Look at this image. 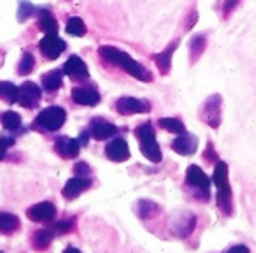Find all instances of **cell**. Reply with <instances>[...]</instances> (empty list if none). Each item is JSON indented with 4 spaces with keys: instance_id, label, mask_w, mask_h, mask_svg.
<instances>
[{
    "instance_id": "obj_7",
    "label": "cell",
    "mask_w": 256,
    "mask_h": 253,
    "mask_svg": "<svg viewBox=\"0 0 256 253\" xmlns=\"http://www.w3.org/2000/svg\"><path fill=\"white\" fill-rule=\"evenodd\" d=\"M65 48H67L65 41L62 39V37H58L56 34H46V37L39 43L40 53H42L48 60L58 58L65 51Z\"/></svg>"
},
{
    "instance_id": "obj_40",
    "label": "cell",
    "mask_w": 256,
    "mask_h": 253,
    "mask_svg": "<svg viewBox=\"0 0 256 253\" xmlns=\"http://www.w3.org/2000/svg\"><path fill=\"white\" fill-rule=\"evenodd\" d=\"M64 253H81V251H79V249L78 248H72V246H68V248L67 249H65V251Z\"/></svg>"
},
{
    "instance_id": "obj_32",
    "label": "cell",
    "mask_w": 256,
    "mask_h": 253,
    "mask_svg": "<svg viewBox=\"0 0 256 253\" xmlns=\"http://www.w3.org/2000/svg\"><path fill=\"white\" fill-rule=\"evenodd\" d=\"M36 15V6L32 4V2H28V0H22L20 2V8H18V20L20 22H26V20L30 18V16Z\"/></svg>"
},
{
    "instance_id": "obj_22",
    "label": "cell",
    "mask_w": 256,
    "mask_h": 253,
    "mask_svg": "<svg viewBox=\"0 0 256 253\" xmlns=\"http://www.w3.org/2000/svg\"><path fill=\"white\" fill-rule=\"evenodd\" d=\"M53 242V230L50 228H39V230L34 232L32 235V246L37 251H44L48 249Z\"/></svg>"
},
{
    "instance_id": "obj_8",
    "label": "cell",
    "mask_w": 256,
    "mask_h": 253,
    "mask_svg": "<svg viewBox=\"0 0 256 253\" xmlns=\"http://www.w3.org/2000/svg\"><path fill=\"white\" fill-rule=\"evenodd\" d=\"M40 99H42V90L39 85H36L34 81H26L20 86V100L23 107L26 109H34V107L39 106Z\"/></svg>"
},
{
    "instance_id": "obj_2",
    "label": "cell",
    "mask_w": 256,
    "mask_h": 253,
    "mask_svg": "<svg viewBox=\"0 0 256 253\" xmlns=\"http://www.w3.org/2000/svg\"><path fill=\"white\" fill-rule=\"evenodd\" d=\"M212 183L218 188V206L226 216L234 214V197H232L230 181H228V164L220 160L214 165Z\"/></svg>"
},
{
    "instance_id": "obj_10",
    "label": "cell",
    "mask_w": 256,
    "mask_h": 253,
    "mask_svg": "<svg viewBox=\"0 0 256 253\" xmlns=\"http://www.w3.org/2000/svg\"><path fill=\"white\" fill-rule=\"evenodd\" d=\"M28 218L36 223H48V221H53L56 216V206L53 202H39L34 204L28 211H26Z\"/></svg>"
},
{
    "instance_id": "obj_31",
    "label": "cell",
    "mask_w": 256,
    "mask_h": 253,
    "mask_svg": "<svg viewBox=\"0 0 256 253\" xmlns=\"http://www.w3.org/2000/svg\"><path fill=\"white\" fill-rule=\"evenodd\" d=\"M34 67H36V58H34V55L30 53V51H26L18 65V74H22V76L30 74V72L34 71Z\"/></svg>"
},
{
    "instance_id": "obj_5",
    "label": "cell",
    "mask_w": 256,
    "mask_h": 253,
    "mask_svg": "<svg viewBox=\"0 0 256 253\" xmlns=\"http://www.w3.org/2000/svg\"><path fill=\"white\" fill-rule=\"evenodd\" d=\"M67 121V111L60 106H50L42 109L34 120V129L44 132H56Z\"/></svg>"
},
{
    "instance_id": "obj_37",
    "label": "cell",
    "mask_w": 256,
    "mask_h": 253,
    "mask_svg": "<svg viewBox=\"0 0 256 253\" xmlns=\"http://www.w3.org/2000/svg\"><path fill=\"white\" fill-rule=\"evenodd\" d=\"M74 171H76V174H78V176H82V178H88L90 172H92V169H90V165L86 164V162H79V164H76Z\"/></svg>"
},
{
    "instance_id": "obj_6",
    "label": "cell",
    "mask_w": 256,
    "mask_h": 253,
    "mask_svg": "<svg viewBox=\"0 0 256 253\" xmlns=\"http://www.w3.org/2000/svg\"><path fill=\"white\" fill-rule=\"evenodd\" d=\"M200 120L210 129H220L223 120V97L220 93H212L206 99L202 109H200Z\"/></svg>"
},
{
    "instance_id": "obj_34",
    "label": "cell",
    "mask_w": 256,
    "mask_h": 253,
    "mask_svg": "<svg viewBox=\"0 0 256 253\" xmlns=\"http://www.w3.org/2000/svg\"><path fill=\"white\" fill-rule=\"evenodd\" d=\"M204 158H206V162L214 164V165L220 162V158H218V151H216V148H214L212 143H207V148H206V151H204Z\"/></svg>"
},
{
    "instance_id": "obj_24",
    "label": "cell",
    "mask_w": 256,
    "mask_h": 253,
    "mask_svg": "<svg viewBox=\"0 0 256 253\" xmlns=\"http://www.w3.org/2000/svg\"><path fill=\"white\" fill-rule=\"evenodd\" d=\"M20 218L12 213H0V234L11 235L20 228Z\"/></svg>"
},
{
    "instance_id": "obj_29",
    "label": "cell",
    "mask_w": 256,
    "mask_h": 253,
    "mask_svg": "<svg viewBox=\"0 0 256 253\" xmlns=\"http://www.w3.org/2000/svg\"><path fill=\"white\" fill-rule=\"evenodd\" d=\"M240 4H242V0H220V6H218V9H220L221 18L228 20L235 11H237Z\"/></svg>"
},
{
    "instance_id": "obj_13",
    "label": "cell",
    "mask_w": 256,
    "mask_h": 253,
    "mask_svg": "<svg viewBox=\"0 0 256 253\" xmlns=\"http://www.w3.org/2000/svg\"><path fill=\"white\" fill-rule=\"evenodd\" d=\"M196 148H198V139H196V136L188 134V132L179 134V136L172 141V150H174L176 153L182 155V157H192V155H195Z\"/></svg>"
},
{
    "instance_id": "obj_12",
    "label": "cell",
    "mask_w": 256,
    "mask_h": 253,
    "mask_svg": "<svg viewBox=\"0 0 256 253\" xmlns=\"http://www.w3.org/2000/svg\"><path fill=\"white\" fill-rule=\"evenodd\" d=\"M116 132H118V127L114 123H110V121H107L106 118H93L90 121V134L96 141L110 139L112 136H116Z\"/></svg>"
},
{
    "instance_id": "obj_26",
    "label": "cell",
    "mask_w": 256,
    "mask_h": 253,
    "mask_svg": "<svg viewBox=\"0 0 256 253\" xmlns=\"http://www.w3.org/2000/svg\"><path fill=\"white\" fill-rule=\"evenodd\" d=\"M0 121H2V125H4L6 130H9V132H18L23 125L22 116H20L18 113H14V111H6V113L0 116Z\"/></svg>"
},
{
    "instance_id": "obj_41",
    "label": "cell",
    "mask_w": 256,
    "mask_h": 253,
    "mask_svg": "<svg viewBox=\"0 0 256 253\" xmlns=\"http://www.w3.org/2000/svg\"><path fill=\"white\" fill-rule=\"evenodd\" d=\"M0 253H2V251H0Z\"/></svg>"
},
{
    "instance_id": "obj_20",
    "label": "cell",
    "mask_w": 256,
    "mask_h": 253,
    "mask_svg": "<svg viewBox=\"0 0 256 253\" xmlns=\"http://www.w3.org/2000/svg\"><path fill=\"white\" fill-rule=\"evenodd\" d=\"M207 50V34H196L190 41V60L192 64H196Z\"/></svg>"
},
{
    "instance_id": "obj_3",
    "label": "cell",
    "mask_w": 256,
    "mask_h": 253,
    "mask_svg": "<svg viewBox=\"0 0 256 253\" xmlns=\"http://www.w3.org/2000/svg\"><path fill=\"white\" fill-rule=\"evenodd\" d=\"M136 136H137V139L140 141V151H142L144 157L153 162V164H160L164 155H162L160 144H158V141H156L153 123L146 121V123L139 125L136 130Z\"/></svg>"
},
{
    "instance_id": "obj_9",
    "label": "cell",
    "mask_w": 256,
    "mask_h": 253,
    "mask_svg": "<svg viewBox=\"0 0 256 253\" xmlns=\"http://www.w3.org/2000/svg\"><path fill=\"white\" fill-rule=\"evenodd\" d=\"M116 109L120 114H139V113H148L151 109V104L144 99H136V97H121L116 102Z\"/></svg>"
},
{
    "instance_id": "obj_11",
    "label": "cell",
    "mask_w": 256,
    "mask_h": 253,
    "mask_svg": "<svg viewBox=\"0 0 256 253\" xmlns=\"http://www.w3.org/2000/svg\"><path fill=\"white\" fill-rule=\"evenodd\" d=\"M72 99L79 106H96L100 102V92L93 85L76 86L72 90Z\"/></svg>"
},
{
    "instance_id": "obj_33",
    "label": "cell",
    "mask_w": 256,
    "mask_h": 253,
    "mask_svg": "<svg viewBox=\"0 0 256 253\" xmlns=\"http://www.w3.org/2000/svg\"><path fill=\"white\" fill-rule=\"evenodd\" d=\"M76 227V218H68V220H62L54 225V230L53 232H58V234H67V232H72Z\"/></svg>"
},
{
    "instance_id": "obj_18",
    "label": "cell",
    "mask_w": 256,
    "mask_h": 253,
    "mask_svg": "<svg viewBox=\"0 0 256 253\" xmlns=\"http://www.w3.org/2000/svg\"><path fill=\"white\" fill-rule=\"evenodd\" d=\"M195 227H196V216L192 213H186V214H182V216L179 218L174 225H172V232H174L178 237L184 239V237H190V235L193 234Z\"/></svg>"
},
{
    "instance_id": "obj_35",
    "label": "cell",
    "mask_w": 256,
    "mask_h": 253,
    "mask_svg": "<svg viewBox=\"0 0 256 253\" xmlns=\"http://www.w3.org/2000/svg\"><path fill=\"white\" fill-rule=\"evenodd\" d=\"M196 22H198V11H196V8H192L190 15L186 16V23H184L186 30H192L196 25Z\"/></svg>"
},
{
    "instance_id": "obj_30",
    "label": "cell",
    "mask_w": 256,
    "mask_h": 253,
    "mask_svg": "<svg viewBox=\"0 0 256 253\" xmlns=\"http://www.w3.org/2000/svg\"><path fill=\"white\" fill-rule=\"evenodd\" d=\"M67 32L70 34V36L81 37V36H84V34L88 32V29H86V23L82 22L81 18L74 16V18H70L67 22Z\"/></svg>"
},
{
    "instance_id": "obj_16",
    "label": "cell",
    "mask_w": 256,
    "mask_h": 253,
    "mask_svg": "<svg viewBox=\"0 0 256 253\" xmlns=\"http://www.w3.org/2000/svg\"><path fill=\"white\" fill-rule=\"evenodd\" d=\"M90 186H92V179H90V178H82V176H76V178L68 179V181L65 183L62 193H64L65 199L74 200V199H78V197L81 195L82 192H86Z\"/></svg>"
},
{
    "instance_id": "obj_36",
    "label": "cell",
    "mask_w": 256,
    "mask_h": 253,
    "mask_svg": "<svg viewBox=\"0 0 256 253\" xmlns=\"http://www.w3.org/2000/svg\"><path fill=\"white\" fill-rule=\"evenodd\" d=\"M12 144H14V139H11V137H2V136H0V160H4L6 151H8V148L12 146Z\"/></svg>"
},
{
    "instance_id": "obj_23",
    "label": "cell",
    "mask_w": 256,
    "mask_h": 253,
    "mask_svg": "<svg viewBox=\"0 0 256 253\" xmlns=\"http://www.w3.org/2000/svg\"><path fill=\"white\" fill-rule=\"evenodd\" d=\"M37 27L46 34H56L58 32V20L51 15L50 9H40Z\"/></svg>"
},
{
    "instance_id": "obj_38",
    "label": "cell",
    "mask_w": 256,
    "mask_h": 253,
    "mask_svg": "<svg viewBox=\"0 0 256 253\" xmlns=\"http://www.w3.org/2000/svg\"><path fill=\"white\" fill-rule=\"evenodd\" d=\"M224 253H251V249L244 244H235V246H232V248H228Z\"/></svg>"
},
{
    "instance_id": "obj_15",
    "label": "cell",
    "mask_w": 256,
    "mask_h": 253,
    "mask_svg": "<svg viewBox=\"0 0 256 253\" xmlns=\"http://www.w3.org/2000/svg\"><path fill=\"white\" fill-rule=\"evenodd\" d=\"M54 150L62 158H76L81 151V144L78 139H72L68 136H60L54 141Z\"/></svg>"
},
{
    "instance_id": "obj_1",
    "label": "cell",
    "mask_w": 256,
    "mask_h": 253,
    "mask_svg": "<svg viewBox=\"0 0 256 253\" xmlns=\"http://www.w3.org/2000/svg\"><path fill=\"white\" fill-rule=\"evenodd\" d=\"M98 53L106 62H110V64L121 67L130 76H134L136 79H139V81H146V83L153 81V74H151V72L148 71L142 64H139L137 60H134V58L128 53H124V51L118 50V48H114V46H100Z\"/></svg>"
},
{
    "instance_id": "obj_25",
    "label": "cell",
    "mask_w": 256,
    "mask_h": 253,
    "mask_svg": "<svg viewBox=\"0 0 256 253\" xmlns=\"http://www.w3.org/2000/svg\"><path fill=\"white\" fill-rule=\"evenodd\" d=\"M0 99L8 104H14L20 100V86L11 81H0Z\"/></svg>"
},
{
    "instance_id": "obj_39",
    "label": "cell",
    "mask_w": 256,
    "mask_h": 253,
    "mask_svg": "<svg viewBox=\"0 0 256 253\" xmlns=\"http://www.w3.org/2000/svg\"><path fill=\"white\" fill-rule=\"evenodd\" d=\"M90 136H92V134H90V130H84V132H81L79 134V144H81V146H88V139H90Z\"/></svg>"
},
{
    "instance_id": "obj_27",
    "label": "cell",
    "mask_w": 256,
    "mask_h": 253,
    "mask_svg": "<svg viewBox=\"0 0 256 253\" xmlns=\"http://www.w3.org/2000/svg\"><path fill=\"white\" fill-rule=\"evenodd\" d=\"M137 213L142 220H150V218H154L160 214V206L154 204L153 200H140L139 206H137Z\"/></svg>"
},
{
    "instance_id": "obj_14",
    "label": "cell",
    "mask_w": 256,
    "mask_h": 253,
    "mask_svg": "<svg viewBox=\"0 0 256 253\" xmlns=\"http://www.w3.org/2000/svg\"><path fill=\"white\" fill-rule=\"evenodd\" d=\"M64 74H67L68 78L76 79V81H82V79L90 78L88 65L86 62H82V58H79L78 55L68 57V60L64 65Z\"/></svg>"
},
{
    "instance_id": "obj_17",
    "label": "cell",
    "mask_w": 256,
    "mask_h": 253,
    "mask_svg": "<svg viewBox=\"0 0 256 253\" xmlns=\"http://www.w3.org/2000/svg\"><path fill=\"white\" fill-rule=\"evenodd\" d=\"M106 155L112 162H124L130 158V148L123 137H116L106 146Z\"/></svg>"
},
{
    "instance_id": "obj_19",
    "label": "cell",
    "mask_w": 256,
    "mask_h": 253,
    "mask_svg": "<svg viewBox=\"0 0 256 253\" xmlns=\"http://www.w3.org/2000/svg\"><path fill=\"white\" fill-rule=\"evenodd\" d=\"M178 46H179V39H176V41H172L170 44H168L167 48H165L162 53H158V55H154V62H156V65H158V69L162 71V74H167L168 71H170V67H172V57H174V53H176V50H178Z\"/></svg>"
},
{
    "instance_id": "obj_21",
    "label": "cell",
    "mask_w": 256,
    "mask_h": 253,
    "mask_svg": "<svg viewBox=\"0 0 256 253\" xmlns=\"http://www.w3.org/2000/svg\"><path fill=\"white\" fill-rule=\"evenodd\" d=\"M62 85H64V71H60V69H54V71H50L42 76V86L50 93L58 92Z\"/></svg>"
},
{
    "instance_id": "obj_4",
    "label": "cell",
    "mask_w": 256,
    "mask_h": 253,
    "mask_svg": "<svg viewBox=\"0 0 256 253\" xmlns=\"http://www.w3.org/2000/svg\"><path fill=\"white\" fill-rule=\"evenodd\" d=\"M210 185H212V179L204 172V169H200L198 165H190L186 171V186L192 190L196 200L209 202Z\"/></svg>"
},
{
    "instance_id": "obj_28",
    "label": "cell",
    "mask_w": 256,
    "mask_h": 253,
    "mask_svg": "<svg viewBox=\"0 0 256 253\" xmlns=\"http://www.w3.org/2000/svg\"><path fill=\"white\" fill-rule=\"evenodd\" d=\"M158 125H160L162 129H165L167 132L172 134H184L186 132V127L179 118H160L158 120Z\"/></svg>"
}]
</instances>
